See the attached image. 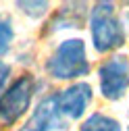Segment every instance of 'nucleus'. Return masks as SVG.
<instances>
[{
  "mask_svg": "<svg viewBox=\"0 0 129 131\" xmlns=\"http://www.w3.org/2000/svg\"><path fill=\"white\" fill-rule=\"evenodd\" d=\"M90 29L94 48L102 54L125 44V25L119 21V17L115 15V6L110 2L94 4L90 13Z\"/></svg>",
  "mask_w": 129,
  "mask_h": 131,
  "instance_id": "f257e3e1",
  "label": "nucleus"
},
{
  "mask_svg": "<svg viewBox=\"0 0 129 131\" xmlns=\"http://www.w3.org/2000/svg\"><path fill=\"white\" fill-rule=\"evenodd\" d=\"M88 71H90V62L85 54V44L79 38L60 42L54 54L46 62V73L54 79L83 77L88 75Z\"/></svg>",
  "mask_w": 129,
  "mask_h": 131,
  "instance_id": "f03ea898",
  "label": "nucleus"
},
{
  "mask_svg": "<svg viewBox=\"0 0 129 131\" xmlns=\"http://www.w3.org/2000/svg\"><path fill=\"white\" fill-rule=\"evenodd\" d=\"M36 88V79L31 75H23L0 96V127H13L23 117L31 104Z\"/></svg>",
  "mask_w": 129,
  "mask_h": 131,
  "instance_id": "7ed1b4c3",
  "label": "nucleus"
},
{
  "mask_svg": "<svg viewBox=\"0 0 129 131\" xmlns=\"http://www.w3.org/2000/svg\"><path fill=\"white\" fill-rule=\"evenodd\" d=\"M100 92L106 100H121L129 88V62L125 56H112L98 69Z\"/></svg>",
  "mask_w": 129,
  "mask_h": 131,
  "instance_id": "20e7f679",
  "label": "nucleus"
},
{
  "mask_svg": "<svg viewBox=\"0 0 129 131\" xmlns=\"http://www.w3.org/2000/svg\"><path fill=\"white\" fill-rule=\"evenodd\" d=\"M90 102H92L90 83H73L60 94H56V106L64 119H81Z\"/></svg>",
  "mask_w": 129,
  "mask_h": 131,
  "instance_id": "39448f33",
  "label": "nucleus"
},
{
  "mask_svg": "<svg viewBox=\"0 0 129 131\" xmlns=\"http://www.w3.org/2000/svg\"><path fill=\"white\" fill-rule=\"evenodd\" d=\"M64 121L56 106V96H48L36 106L34 114L19 131H62Z\"/></svg>",
  "mask_w": 129,
  "mask_h": 131,
  "instance_id": "423d86ee",
  "label": "nucleus"
},
{
  "mask_svg": "<svg viewBox=\"0 0 129 131\" xmlns=\"http://www.w3.org/2000/svg\"><path fill=\"white\" fill-rule=\"evenodd\" d=\"M85 17H88V6L81 4V2H73L69 6H62L54 17L48 21V31H58V29H77L85 23Z\"/></svg>",
  "mask_w": 129,
  "mask_h": 131,
  "instance_id": "0eeeda50",
  "label": "nucleus"
},
{
  "mask_svg": "<svg viewBox=\"0 0 129 131\" xmlns=\"http://www.w3.org/2000/svg\"><path fill=\"white\" fill-rule=\"evenodd\" d=\"M79 131H121V125H119V121H115L112 117L94 112L92 117H88L81 123Z\"/></svg>",
  "mask_w": 129,
  "mask_h": 131,
  "instance_id": "6e6552de",
  "label": "nucleus"
},
{
  "mask_svg": "<svg viewBox=\"0 0 129 131\" xmlns=\"http://www.w3.org/2000/svg\"><path fill=\"white\" fill-rule=\"evenodd\" d=\"M13 38H15V31H13V23H10V19L0 15V58H2V56L10 50Z\"/></svg>",
  "mask_w": 129,
  "mask_h": 131,
  "instance_id": "1a4fd4ad",
  "label": "nucleus"
},
{
  "mask_svg": "<svg viewBox=\"0 0 129 131\" xmlns=\"http://www.w3.org/2000/svg\"><path fill=\"white\" fill-rule=\"evenodd\" d=\"M17 8L19 10H23L27 17H34V19H40V17H44L46 15V10H48V2H17Z\"/></svg>",
  "mask_w": 129,
  "mask_h": 131,
  "instance_id": "9d476101",
  "label": "nucleus"
},
{
  "mask_svg": "<svg viewBox=\"0 0 129 131\" xmlns=\"http://www.w3.org/2000/svg\"><path fill=\"white\" fill-rule=\"evenodd\" d=\"M8 77H10V67H8L6 62L0 60V96L4 94V85H6Z\"/></svg>",
  "mask_w": 129,
  "mask_h": 131,
  "instance_id": "9b49d317",
  "label": "nucleus"
}]
</instances>
